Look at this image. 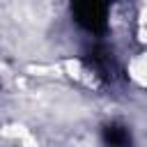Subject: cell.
<instances>
[{
  "label": "cell",
  "instance_id": "cell-1",
  "mask_svg": "<svg viewBox=\"0 0 147 147\" xmlns=\"http://www.w3.org/2000/svg\"><path fill=\"white\" fill-rule=\"evenodd\" d=\"M108 0H74V11L80 25L87 30H101L106 23Z\"/></svg>",
  "mask_w": 147,
  "mask_h": 147
},
{
  "label": "cell",
  "instance_id": "cell-2",
  "mask_svg": "<svg viewBox=\"0 0 147 147\" xmlns=\"http://www.w3.org/2000/svg\"><path fill=\"white\" fill-rule=\"evenodd\" d=\"M106 142H110V145H126L131 138H129V131L126 129H122V126H108L106 129Z\"/></svg>",
  "mask_w": 147,
  "mask_h": 147
}]
</instances>
